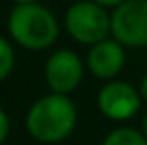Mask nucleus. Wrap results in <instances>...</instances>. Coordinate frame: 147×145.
Returning <instances> with one entry per match:
<instances>
[{"mask_svg":"<svg viewBox=\"0 0 147 145\" xmlns=\"http://www.w3.org/2000/svg\"><path fill=\"white\" fill-rule=\"evenodd\" d=\"M76 125V108L63 93L43 97L26 115L28 132L43 143H58L73 132Z\"/></svg>","mask_w":147,"mask_h":145,"instance_id":"f257e3e1","label":"nucleus"},{"mask_svg":"<svg viewBox=\"0 0 147 145\" xmlns=\"http://www.w3.org/2000/svg\"><path fill=\"white\" fill-rule=\"evenodd\" d=\"M9 34L21 47L41 50L58 37V22L47 7L36 2L17 4L9 15Z\"/></svg>","mask_w":147,"mask_h":145,"instance_id":"f03ea898","label":"nucleus"},{"mask_svg":"<svg viewBox=\"0 0 147 145\" xmlns=\"http://www.w3.org/2000/svg\"><path fill=\"white\" fill-rule=\"evenodd\" d=\"M65 26L71 37L86 45H95L99 41L106 39L112 32V17L106 13L104 6L84 0L76 2L65 13Z\"/></svg>","mask_w":147,"mask_h":145,"instance_id":"7ed1b4c3","label":"nucleus"},{"mask_svg":"<svg viewBox=\"0 0 147 145\" xmlns=\"http://www.w3.org/2000/svg\"><path fill=\"white\" fill-rule=\"evenodd\" d=\"M112 34L121 45L147 47V0H125L112 13Z\"/></svg>","mask_w":147,"mask_h":145,"instance_id":"20e7f679","label":"nucleus"},{"mask_svg":"<svg viewBox=\"0 0 147 145\" xmlns=\"http://www.w3.org/2000/svg\"><path fill=\"white\" fill-rule=\"evenodd\" d=\"M45 76L49 86L56 93H69L80 84L82 62L73 50H58L49 58L45 65Z\"/></svg>","mask_w":147,"mask_h":145,"instance_id":"39448f33","label":"nucleus"},{"mask_svg":"<svg viewBox=\"0 0 147 145\" xmlns=\"http://www.w3.org/2000/svg\"><path fill=\"white\" fill-rule=\"evenodd\" d=\"M99 108L110 119L123 121L136 113L140 108V97L127 82H110L99 93Z\"/></svg>","mask_w":147,"mask_h":145,"instance_id":"423d86ee","label":"nucleus"},{"mask_svg":"<svg viewBox=\"0 0 147 145\" xmlns=\"http://www.w3.org/2000/svg\"><path fill=\"white\" fill-rule=\"evenodd\" d=\"M125 65V50L117 39H102L91 47L88 67L99 78H114Z\"/></svg>","mask_w":147,"mask_h":145,"instance_id":"0eeeda50","label":"nucleus"},{"mask_svg":"<svg viewBox=\"0 0 147 145\" xmlns=\"http://www.w3.org/2000/svg\"><path fill=\"white\" fill-rule=\"evenodd\" d=\"M102 145H147V138L132 128H119L108 134Z\"/></svg>","mask_w":147,"mask_h":145,"instance_id":"6e6552de","label":"nucleus"},{"mask_svg":"<svg viewBox=\"0 0 147 145\" xmlns=\"http://www.w3.org/2000/svg\"><path fill=\"white\" fill-rule=\"evenodd\" d=\"M15 65V54L11 45L4 37H0V80L7 78Z\"/></svg>","mask_w":147,"mask_h":145,"instance_id":"1a4fd4ad","label":"nucleus"},{"mask_svg":"<svg viewBox=\"0 0 147 145\" xmlns=\"http://www.w3.org/2000/svg\"><path fill=\"white\" fill-rule=\"evenodd\" d=\"M7 132H9V119H7L6 112L0 108V145L4 143V140H6Z\"/></svg>","mask_w":147,"mask_h":145,"instance_id":"9d476101","label":"nucleus"},{"mask_svg":"<svg viewBox=\"0 0 147 145\" xmlns=\"http://www.w3.org/2000/svg\"><path fill=\"white\" fill-rule=\"evenodd\" d=\"M93 2H97V4H100V6H104V7H117L119 4H123L125 0H93Z\"/></svg>","mask_w":147,"mask_h":145,"instance_id":"9b49d317","label":"nucleus"},{"mask_svg":"<svg viewBox=\"0 0 147 145\" xmlns=\"http://www.w3.org/2000/svg\"><path fill=\"white\" fill-rule=\"evenodd\" d=\"M142 95L147 99V75L144 76V80H142Z\"/></svg>","mask_w":147,"mask_h":145,"instance_id":"f8f14e48","label":"nucleus"},{"mask_svg":"<svg viewBox=\"0 0 147 145\" xmlns=\"http://www.w3.org/2000/svg\"><path fill=\"white\" fill-rule=\"evenodd\" d=\"M144 134H145V138H147V113H145V117H144Z\"/></svg>","mask_w":147,"mask_h":145,"instance_id":"ddd939ff","label":"nucleus"},{"mask_svg":"<svg viewBox=\"0 0 147 145\" xmlns=\"http://www.w3.org/2000/svg\"><path fill=\"white\" fill-rule=\"evenodd\" d=\"M30 2H36V0H15V4H30Z\"/></svg>","mask_w":147,"mask_h":145,"instance_id":"4468645a","label":"nucleus"}]
</instances>
